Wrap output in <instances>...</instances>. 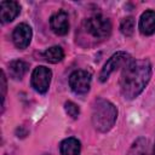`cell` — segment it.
<instances>
[{"instance_id":"2e32d148","label":"cell","mask_w":155,"mask_h":155,"mask_svg":"<svg viewBox=\"0 0 155 155\" xmlns=\"http://www.w3.org/2000/svg\"><path fill=\"white\" fill-rule=\"evenodd\" d=\"M64 109H65V113H67L71 119H76V117L79 116V114H80L79 107H78L74 102H71V101H68V102L64 103Z\"/></svg>"},{"instance_id":"7a4b0ae2","label":"cell","mask_w":155,"mask_h":155,"mask_svg":"<svg viewBox=\"0 0 155 155\" xmlns=\"http://www.w3.org/2000/svg\"><path fill=\"white\" fill-rule=\"evenodd\" d=\"M117 117V109L116 107L103 98H98L93 103L92 108V124L96 130L101 132L109 131Z\"/></svg>"},{"instance_id":"9c48e42d","label":"cell","mask_w":155,"mask_h":155,"mask_svg":"<svg viewBox=\"0 0 155 155\" xmlns=\"http://www.w3.org/2000/svg\"><path fill=\"white\" fill-rule=\"evenodd\" d=\"M21 7L16 1H1L0 2V17L2 23L13 21L19 15Z\"/></svg>"},{"instance_id":"9a60e30c","label":"cell","mask_w":155,"mask_h":155,"mask_svg":"<svg viewBox=\"0 0 155 155\" xmlns=\"http://www.w3.org/2000/svg\"><path fill=\"white\" fill-rule=\"evenodd\" d=\"M120 30L125 36H131L134 31V18L126 17L120 23Z\"/></svg>"},{"instance_id":"52a82bcc","label":"cell","mask_w":155,"mask_h":155,"mask_svg":"<svg viewBox=\"0 0 155 155\" xmlns=\"http://www.w3.org/2000/svg\"><path fill=\"white\" fill-rule=\"evenodd\" d=\"M31 28L25 24V23H21L18 24L15 30H13V34H12V40H13V44L17 48H25L29 44H30V40H31Z\"/></svg>"},{"instance_id":"5b68a950","label":"cell","mask_w":155,"mask_h":155,"mask_svg":"<svg viewBox=\"0 0 155 155\" xmlns=\"http://www.w3.org/2000/svg\"><path fill=\"white\" fill-rule=\"evenodd\" d=\"M51 78H52V73L48 68L44 65L36 67L31 73L30 82H31L33 88L39 93H46L50 87Z\"/></svg>"},{"instance_id":"3957f363","label":"cell","mask_w":155,"mask_h":155,"mask_svg":"<svg viewBox=\"0 0 155 155\" xmlns=\"http://www.w3.org/2000/svg\"><path fill=\"white\" fill-rule=\"evenodd\" d=\"M84 27L88 34L94 39H107L111 33V23L108 17L103 15H93L87 18L84 23Z\"/></svg>"},{"instance_id":"30bf717a","label":"cell","mask_w":155,"mask_h":155,"mask_svg":"<svg viewBox=\"0 0 155 155\" xmlns=\"http://www.w3.org/2000/svg\"><path fill=\"white\" fill-rule=\"evenodd\" d=\"M139 31L143 35H153L155 33V11L148 10L139 18Z\"/></svg>"},{"instance_id":"5bb4252c","label":"cell","mask_w":155,"mask_h":155,"mask_svg":"<svg viewBox=\"0 0 155 155\" xmlns=\"http://www.w3.org/2000/svg\"><path fill=\"white\" fill-rule=\"evenodd\" d=\"M147 139L145 138H138L128 150L127 155H145L147 154Z\"/></svg>"},{"instance_id":"ac0fdd59","label":"cell","mask_w":155,"mask_h":155,"mask_svg":"<svg viewBox=\"0 0 155 155\" xmlns=\"http://www.w3.org/2000/svg\"><path fill=\"white\" fill-rule=\"evenodd\" d=\"M153 155H155V143H154V151H153Z\"/></svg>"},{"instance_id":"6da1fadb","label":"cell","mask_w":155,"mask_h":155,"mask_svg":"<svg viewBox=\"0 0 155 155\" xmlns=\"http://www.w3.org/2000/svg\"><path fill=\"white\" fill-rule=\"evenodd\" d=\"M151 78V64L148 59L131 61L120 78L121 93L127 99L138 97Z\"/></svg>"},{"instance_id":"8fae6325","label":"cell","mask_w":155,"mask_h":155,"mask_svg":"<svg viewBox=\"0 0 155 155\" xmlns=\"http://www.w3.org/2000/svg\"><path fill=\"white\" fill-rule=\"evenodd\" d=\"M29 69V64L22 59H16L12 61L8 65V71H10V76L15 80H21L25 73Z\"/></svg>"},{"instance_id":"e0dca14e","label":"cell","mask_w":155,"mask_h":155,"mask_svg":"<svg viewBox=\"0 0 155 155\" xmlns=\"http://www.w3.org/2000/svg\"><path fill=\"white\" fill-rule=\"evenodd\" d=\"M1 81H2V103L5 99V92H6V78H5V73L2 71L1 74Z\"/></svg>"},{"instance_id":"ba28073f","label":"cell","mask_w":155,"mask_h":155,"mask_svg":"<svg viewBox=\"0 0 155 155\" xmlns=\"http://www.w3.org/2000/svg\"><path fill=\"white\" fill-rule=\"evenodd\" d=\"M50 27L57 35H65L69 30V21L65 11H58L50 18Z\"/></svg>"},{"instance_id":"8992f818","label":"cell","mask_w":155,"mask_h":155,"mask_svg":"<svg viewBox=\"0 0 155 155\" xmlns=\"http://www.w3.org/2000/svg\"><path fill=\"white\" fill-rule=\"evenodd\" d=\"M69 86L76 94H86L91 86V74L86 70H75L69 76Z\"/></svg>"},{"instance_id":"4fadbf2b","label":"cell","mask_w":155,"mask_h":155,"mask_svg":"<svg viewBox=\"0 0 155 155\" xmlns=\"http://www.w3.org/2000/svg\"><path fill=\"white\" fill-rule=\"evenodd\" d=\"M44 58L50 63H58L64 58V52L59 46H52L44 52Z\"/></svg>"},{"instance_id":"277c9868","label":"cell","mask_w":155,"mask_h":155,"mask_svg":"<svg viewBox=\"0 0 155 155\" xmlns=\"http://www.w3.org/2000/svg\"><path fill=\"white\" fill-rule=\"evenodd\" d=\"M131 61H132V59H131V56H130L128 53L122 52V51L116 52L115 54H113V56L109 58V61H108V62L104 64V67L102 68L101 74H99V81H102V82L107 81V79L110 76L111 73H114L115 70H117V69H119L120 67H122V65L126 67Z\"/></svg>"},{"instance_id":"7c38bea8","label":"cell","mask_w":155,"mask_h":155,"mask_svg":"<svg viewBox=\"0 0 155 155\" xmlns=\"http://www.w3.org/2000/svg\"><path fill=\"white\" fill-rule=\"evenodd\" d=\"M59 150H61V155H79L80 142L74 137L65 138L64 140H62L59 145Z\"/></svg>"}]
</instances>
